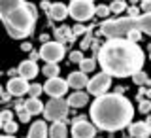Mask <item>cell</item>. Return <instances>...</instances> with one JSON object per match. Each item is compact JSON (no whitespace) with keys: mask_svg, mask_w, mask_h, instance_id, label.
Instances as JSON below:
<instances>
[{"mask_svg":"<svg viewBox=\"0 0 151 138\" xmlns=\"http://www.w3.org/2000/svg\"><path fill=\"white\" fill-rule=\"evenodd\" d=\"M66 89H68V82H66V79H60V78H51V79H47L45 85H44V91L49 95L51 98H63Z\"/></svg>","mask_w":151,"mask_h":138,"instance_id":"30bf717a","label":"cell"},{"mask_svg":"<svg viewBox=\"0 0 151 138\" xmlns=\"http://www.w3.org/2000/svg\"><path fill=\"white\" fill-rule=\"evenodd\" d=\"M2 138H15L13 134H2Z\"/></svg>","mask_w":151,"mask_h":138,"instance_id":"f35d334b","label":"cell"},{"mask_svg":"<svg viewBox=\"0 0 151 138\" xmlns=\"http://www.w3.org/2000/svg\"><path fill=\"white\" fill-rule=\"evenodd\" d=\"M110 85H111V76L106 74V72H100V74L94 76V78H91V82L87 85V93L94 95V97H102L110 89Z\"/></svg>","mask_w":151,"mask_h":138,"instance_id":"ba28073f","label":"cell"},{"mask_svg":"<svg viewBox=\"0 0 151 138\" xmlns=\"http://www.w3.org/2000/svg\"><path fill=\"white\" fill-rule=\"evenodd\" d=\"M72 30H74V34H83V32H85V27L83 25H76V27H72Z\"/></svg>","mask_w":151,"mask_h":138,"instance_id":"e575fe53","label":"cell"},{"mask_svg":"<svg viewBox=\"0 0 151 138\" xmlns=\"http://www.w3.org/2000/svg\"><path fill=\"white\" fill-rule=\"evenodd\" d=\"M83 59H85V57H83L81 51H72V53H70V61H72V63L81 64V61H83Z\"/></svg>","mask_w":151,"mask_h":138,"instance_id":"83f0119b","label":"cell"},{"mask_svg":"<svg viewBox=\"0 0 151 138\" xmlns=\"http://www.w3.org/2000/svg\"><path fill=\"white\" fill-rule=\"evenodd\" d=\"M129 132H130V136H134V138H147V136H151V125L147 121L130 123Z\"/></svg>","mask_w":151,"mask_h":138,"instance_id":"7c38bea8","label":"cell"},{"mask_svg":"<svg viewBox=\"0 0 151 138\" xmlns=\"http://www.w3.org/2000/svg\"><path fill=\"white\" fill-rule=\"evenodd\" d=\"M55 36H57V42H72L76 34H74V30H72V27H60V28H57L55 30Z\"/></svg>","mask_w":151,"mask_h":138,"instance_id":"ac0fdd59","label":"cell"},{"mask_svg":"<svg viewBox=\"0 0 151 138\" xmlns=\"http://www.w3.org/2000/svg\"><path fill=\"white\" fill-rule=\"evenodd\" d=\"M140 38H142V32H138V30H132V32H129V34H127V40H130L132 44H138Z\"/></svg>","mask_w":151,"mask_h":138,"instance_id":"f1b7e54d","label":"cell"},{"mask_svg":"<svg viewBox=\"0 0 151 138\" xmlns=\"http://www.w3.org/2000/svg\"><path fill=\"white\" fill-rule=\"evenodd\" d=\"M68 136V129H66L64 121H59V123H53L49 129V138H66Z\"/></svg>","mask_w":151,"mask_h":138,"instance_id":"d6986e66","label":"cell"},{"mask_svg":"<svg viewBox=\"0 0 151 138\" xmlns=\"http://www.w3.org/2000/svg\"><path fill=\"white\" fill-rule=\"evenodd\" d=\"M68 108H70L68 100H63V98H51V100L45 104L44 116H45V119H49L53 123H59V121L66 119V116H68Z\"/></svg>","mask_w":151,"mask_h":138,"instance_id":"8992f818","label":"cell"},{"mask_svg":"<svg viewBox=\"0 0 151 138\" xmlns=\"http://www.w3.org/2000/svg\"><path fill=\"white\" fill-rule=\"evenodd\" d=\"M110 13H111L110 6H98L96 8V15H100V17H108Z\"/></svg>","mask_w":151,"mask_h":138,"instance_id":"f546056e","label":"cell"},{"mask_svg":"<svg viewBox=\"0 0 151 138\" xmlns=\"http://www.w3.org/2000/svg\"><path fill=\"white\" fill-rule=\"evenodd\" d=\"M21 49H23V51H30V44H23Z\"/></svg>","mask_w":151,"mask_h":138,"instance_id":"8d00e7d4","label":"cell"},{"mask_svg":"<svg viewBox=\"0 0 151 138\" xmlns=\"http://www.w3.org/2000/svg\"><path fill=\"white\" fill-rule=\"evenodd\" d=\"M98 64L111 78H129L142 72L145 55L138 44L127 38H111L98 49Z\"/></svg>","mask_w":151,"mask_h":138,"instance_id":"6da1fadb","label":"cell"},{"mask_svg":"<svg viewBox=\"0 0 151 138\" xmlns=\"http://www.w3.org/2000/svg\"><path fill=\"white\" fill-rule=\"evenodd\" d=\"M40 57L45 61V64H49V63H55V64H59V61L64 57V46L60 44V42H47V44L42 46V49H40Z\"/></svg>","mask_w":151,"mask_h":138,"instance_id":"52a82bcc","label":"cell"},{"mask_svg":"<svg viewBox=\"0 0 151 138\" xmlns=\"http://www.w3.org/2000/svg\"><path fill=\"white\" fill-rule=\"evenodd\" d=\"M2 129H4L6 134H13V132L17 131V123L15 121H9V123H6V125H2Z\"/></svg>","mask_w":151,"mask_h":138,"instance_id":"4316f807","label":"cell"},{"mask_svg":"<svg viewBox=\"0 0 151 138\" xmlns=\"http://www.w3.org/2000/svg\"><path fill=\"white\" fill-rule=\"evenodd\" d=\"M28 89H30V83H28V79L25 78H9V82L6 85V91L9 95H13V97H23L25 93H28Z\"/></svg>","mask_w":151,"mask_h":138,"instance_id":"8fae6325","label":"cell"},{"mask_svg":"<svg viewBox=\"0 0 151 138\" xmlns=\"http://www.w3.org/2000/svg\"><path fill=\"white\" fill-rule=\"evenodd\" d=\"M0 121H2V125H6V123L13 121V113H12V110H2V113H0Z\"/></svg>","mask_w":151,"mask_h":138,"instance_id":"484cf974","label":"cell"},{"mask_svg":"<svg viewBox=\"0 0 151 138\" xmlns=\"http://www.w3.org/2000/svg\"><path fill=\"white\" fill-rule=\"evenodd\" d=\"M132 30L151 36V13H144L140 17H123V19H108L100 25V32L108 40L123 38Z\"/></svg>","mask_w":151,"mask_h":138,"instance_id":"277c9868","label":"cell"},{"mask_svg":"<svg viewBox=\"0 0 151 138\" xmlns=\"http://www.w3.org/2000/svg\"><path fill=\"white\" fill-rule=\"evenodd\" d=\"M94 66H96V63H94V59H83L81 64H79V68H81V72H93Z\"/></svg>","mask_w":151,"mask_h":138,"instance_id":"7402d4cb","label":"cell"},{"mask_svg":"<svg viewBox=\"0 0 151 138\" xmlns=\"http://www.w3.org/2000/svg\"><path fill=\"white\" fill-rule=\"evenodd\" d=\"M72 136L74 138H94L96 136V125L87 121V117H78L72 125Z\"/></svg>","mask_w":151,"mask_h":138,"instance_id":"9c48e42d","label":"cell"},{"mask_svg":"<svg viewBox=\"0 0 151 138\" xmlns=\"http://www.w3.org/2000/svg\"><path fill=\"white\" fill-rule=\"evenodd\" d=\"M149 59H151V55H149Z\"/></svg>","mask_w":151,"mask_h":138,"instance_id":"b9f144b4","label":"cell"},{"mask_svg":"<svg viewBox=\"0 0 151 138\" xmlns=\"http://www.w3.org/2000/svg\"><path fill=\"white\" fill-rule=\"evenodd\" d=\"M49 15H51V19H55V21H63V19H66V15H70L68 6H64V4H60V2H57V4H53V6H51Z\"/></svg>","mask_w":151,"mask_h":138,"instance_id":"e0dca14e","label":"cell"},{"mask_svg":"<svg viewBox=\"0 0 151 138\" xmlns=\"http://www.w3.org/2000/svg\"><path fill=\"white\" fill-rule=\"evenodd\" d=\"M132 82H134L136 85H144V83H147V74H145V72H138L136 76H132Z\"/></svg>","mask_w":151,"mask_h":138,"instance_id":"d4e9b609","label":"cell"},{"mask_svg":"<svg viewBox=\"0 0 151 138\" xmlns=\"http://www.w3.org/2000/svg\"><path fill=\"white\" fill-rule=\"evenodd\" d=\"M25 108H27V112L30 113V116H38V113H42L45 110V104H42L38 98H28Z\"/></svg>","mask_w":151,"mask_h":138,"instance_id":"ffe728a7","label":"cell"},{"mask_svg":"<svg viewBox=\"0 0 151 138\" xmlns=\"http://www.w3.org/2000/svg\"><path fill=\"white\" fill-rule=\"evenodd\" d=\"M17 70H19V76L25 78V79H32V78L38 76V64L34 61H23V63L17 66Z\"/></svg>","mask_w":151,"mask_h":138,"instance_id":"4fadbf2b","label":"cell"},{"mask_svg":"<svg viewBox=\"0 0 151 138\" xmlns=\"http://www.w3.org/2000/svg\"><path fill=\"white\" fill-rule=\"evenodd\" d=\"M68 12L76 21H89L93 15H96V8L91 0H72L68 4Z\"/></svg>","mask_w":151,"mask_h":138,"instance_id":"5b68a950","label":"cell"},{"mask_svg":"<svg viewBox=\"0 0 151 138\" xmlns=\"http://www.w3.org/2000/svg\"><path fill=\"white\" fill-rule=\"evenodd\" d=\"M127 13H129V17H140V15H138V13H140V8L129 6V8H127Z\"/></svg>","mask_w":151,"mask_h":138,"instance_id":"d6a6232c","label":"cell"},{"mask_svg":"<svg viewBox=\"0 0 151 138\" xmlns=\"http://www.w3.org/2000/svg\"><path fill=\"white\" fill-rule=\"evenodd\" d=\"M34 6L25 0H0V17L8 34L15 40L28 36L34 25Z\"/></svg>","mask_w":151,"mask_h":138,"instance_id":"3957f363","label":"cell"},{"mask_svg":"<svg viewBox=\"0 0 151 138\" xmlns=\"http://www.w3.org/2000/svg\"><path fill=\"white\" fill-rule=\"evenodd\" d=\"M110 9H111V13H121V12L127 9V4L123 2V0H113L110 4Z\"/></svg>","mask_w":151,"mask_h":138,"instance_id":"603a6c76","label":"cell"},{"mask_svg":"<svg viewBox=\"0 0 151 138\" xmlns=\"http://www.w3.org/2000/svg\"><path fill=\"white\" fill-rule=\"evenodd\" d=\"M147 98H149V100H151V89H149V91H147Z\"/></svg>","mask_w":151,"mask_h":138,"instance_id":"ab89813d","label":"cell"},{"mask_svg":"<svg viewBox=\"0 0 151 138\" xmlns=\"http://www.w3.org/2000/svg\"><path fill=\"white\" fill-rule=\"evenodd\" d=\"M47 134H49V129H47L45 121H36L32 123L27 138H47Z\"/></svg>","mask_w":151,"mask_h":138,"instance_id":"9a60e30c","label":"cell"},{"mask_svg":"<svg viewBox=\"0 0 151 138\" xmlns=\"http://www.w3.org/2000/svg\"><path fill=\"white\" fill-rule=\"evenodd\" d=\"M89 46H91V42H89V38H85V40L81 42V49H87Z\"/></svg>","mask_w":151,"mask_h":138,"instance_id":"d590c367","label":"cell"},{"mask_svg":"<svg viewBox=\"0 0 151 138\" xmlns=\"http://www.w3.org/2000/svg\"><path fill=\"white\" fill-rule=\"evenodd\" d=\"M30 117H32V116L27 112V108H25V110H21V112H19V119H21L23 123H28V121H30Z\"/></svg>","mask_w":151,"mask_h":138,"instance_id":"1f68e13d","label":"cell"},{"mask_svg":"<svg viewBox=\"0 0 151 138\" xmlns=\"http://www.w3.org/2000/svg\"><path fill=\"white\" fill-rule=\"evenodd\" d=\"M8 97H9V93H8V91H4V93H2V100L6 102V100H8Z\"/></svg>","mask_w":151,"mask_h":138,"instance_id":"74e56055","label":"cell"},{"mask_svg":"<svg viewBox=\"0 0 151 138\" xmlns=\"http://www.w3.org/2000/svg\"><path fill=\"white\" fill-rule=\"evenodd\" d=\"M147 123H149V125H151V116H147Z\"/></svg>","mask_w":151,"mask_h":138,"instance_id":"60d3db41","label":"cell"},{"mask_svg":"<svg viewBox=\"0 0 151 138\" xmlns=\"http://www.w3.org/2000/svg\"><path fill=\"white\" fill-rule=\"evenodd\" d=\"M132 117H134V108L123 95L106 93L102 97H96L91 104V119L100 131L113 132L130 127Z\"/></svg>","mask_w":151,"mask_h":138,"instance_id":"7a4b0ae2","label":"cell"},{"mask_svg":"<svg viewBox=\"0 0 151 138\" xmlns=\"http://www.w3.org/2000/svg\"><path fill=\"white\" fill-rule=\"evenodd\" d=\"M142 12L151 13V0H142Z\"/></svg>","mask_w":151,"mask_h":138,"instance_id":"836d02e7","label":"cell"},{"mask_svg":"<svg viewBox=\"0 0 151 138\" xmlns=\"http://www.w3.org/2000/svg\"><path fill=\"white\" fill-rule=\"evenodd\" d=\"M42 74L47 76V78H59V64H55V63H49V64H45L44 68H42Z\"/></svg>","mask_w":151,"mask_h":138,"instance_id":"44dd1931","label":"cell"},{"mask_svg":"<svg viewBox=\"0 0 151 138\" xmlns=\"http://www.w3.org/2000/svg\"><path fill=\"white\" fill-rule=\"evenodd\" d=\"M68 104L72 108H83L89 104V93H81V91H76L68 97Z\"/></svg>","mask_w":151,"mask_h":138,"instance_id":"2e32d148","label":"cell"},{"mask_svg":"<svg viewBox=\"0 0 151 138\" xmlns=\"http://www.w3.org/2000/svg\"><path fill=\"white\" fill-rule=\"evenodd\" d=\"M44 91V87H42L40 83H30V89H28V95H30V98H38Z\"/></svg>","mask_w":151,"mask_h":138,"instance_id":"cb8c5ba5","label":"cell"},{"mask_svg":"<svg viewBox=\"0 0 151 138\" xmlns=\"http://www.w3.org/2000/svg\"><path fill=\"white\" fill-rule=\"evenodd\" d=\"M66 82H68V85H70V87H74V89H83V87H87V85H89L91 79H87V74H85V72L78 70V72L70 74Z\"/></svg>","mask_w":151,"mask_h":138,"instance_id":"5bb4252c","label":"cell"},{"mask_svg":"<svg viewBox=\"0 0 151 138\" xmlns=\"http://www.w3.org/2000/svg\"><path fill=\"white\" fill-rule=\"evenodd\" d=\"M149 110H151V100L147 98V100H142L140 102V112L142 113H149Z\"/></svg>","mask_w":151,"mask_h":138,"instance_id":"4dcf8cb0","label":"cell"}]
</instances>
